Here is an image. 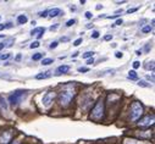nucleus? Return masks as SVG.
<instances>
[{
	"instance_id": "obj_1",
	"label": "nucleus",
	"mask_w": 155,
	"mask_h": 144,
	"mask_svg": "<svg viewBox=\"0 0 155 144\" xmlns=\"http://www.w3.org/2000/svg\"><path fill=\"white\" fill-rule=\"evenodd\" d=\"M104 117H105V103L100 98L98 101L95 103L93 110L91 111V120L101 121V120H104Z\"/></svg>"
},
{
	"instance_id": "obj_2",
	"label": "nucleus",
	"mask_w": 155,
	"mask_h": 144,
	"mask_svg": "<svg viewBox=\"0 0 155 144\" xmlns=\"http://www.w3.org/2000/svg\"><path fill=\"white\" fill-rule=\"evenodd\" d=\"M75 95H76V93H75V90L72 88H66L59 94V103H60V105L62 108H66V106H69L71 104Z\"/></svg>"
},
{
	"instance_id": "obj_3",
	"label": "nucleus",
	"mask_w": 155,
	"mask_h": 144,
	"mask_svg": "<svg viewBox=\"0 0 155 144\" xmlns=\"http://www.w3.org/2000/svg\"><path fill=\"white\" fill-rule=\"evenodd\" d=\"M144 112V109H143V105H142L139 101H133L132 105H131V121H137L139 120Z\"/></svg>"
},
{
	"instance_id": "obj_4",
	"label": "nucleus",
	"mask_w": 155,
	"mask_h": 144,
	"mask_svg": "<svg viewBox=\"0 0 155 144\" xmlns=\"http://www.w3.org/2000/svg\"><path fill=\"white\" fill-rule=\"evenodd\" d=\"M26 96H27V93L25 90H16L14 94L9 96V103L11 105H17L18 103H21Z\"/></svg>"
},
{
	"instance_id": "obj_5",
	"label": "nucleus",
	"mask_w": 155,
	"mask_h": 144,
	"mask_svg": "<svg viewBox=\"0 0 155 144\" xmlns=\"http://www.w3.org/2000/svg\"><path fill=\"white\" fill-rule=\"evenodd\" d=\"M14 136H15V132L12 130L0 132V144H10Z\"/></svg>"
},
{
	"instance_id": "obj_6",
	"label": "nucleus",
	"mask_w": 155,
	"mask_h": 144,
	"mask_svg": "<svg viewBox=\"0 0 155 144\" xmlns=\"http://www.w3.org/2000/svg\"><path fill=\"white\" fill-rule=\"evenodd\" d=\"M154 121H155L154 115H147L144 118L139 120L138 125H139L141 127H150V126L154 125Z\"/></svg>"
},
{
	"instance_id": "obj_7",
	"label": "nucleus",
	"mask_w": 155,
	"mask_h": 144,
	"mask_svg": "<svg viewBox=\"0 0 155 144\" xmlns=\"http://www.w3.org/2000/svg\"><path fill=\"white\" fill-rule=\"evenodd\" d=\"M55 93H53V92H48L45 95L43 96V105L45 106V108H49L51 104L54 103V99H55Z\"/></svg>"
},
{
	"instance_id": "obj_8",
	"label": "nucleus",
	"mask_w": 155,
	"mask_h": 144,
	"mask_svg": "<svg viewBox=\"0 0 155 144\" xmlns=\"http://www.w3.org/2000/svg\"><path fill=\"white\" fill-rule=\"evenodd\" d=\"M122 144H150L149 142H145V140H141V139H136V138H123V142Z\"/></svg>"
},
{
	"instance_id": "obj_9",
	"label": "nucleus",
	"mask_w": 155,
	"mask_h": 144,
	"mask_svg": "<svg viewBox=\"0 0 155 144\" xmlns=\"http://www.w3.org/2000/svg\"><path fill=\"white\" fill-rule=\"evenodd\" d=\"M69 71H70V66L62 65V66H60V67L56 69V75H63V73H67Z\"/></svg>"
},
{
	"instance_id": "obj_10",
	"label": "nucleus",
	"mask_w": 155,
	"mask_h": 144,
	"mask_svg": "<svg viewBox=\"0 0 155 144\" xmlns=\"http://www.w3.org/2000/svg\"><path fill=\"white\" fill-rule=\"evenodd\" d=\"M0 111H1L3 114H6L7 112V104L3 96H0Z\"/></svg>"
},
{
	"instance_id": "obj_11",
	"label": "nucleus",
	"mask_w": 155,
	"mask_h": 144,
	"mask_svg": "<svg viewBox=\"0 0 155 144\" xmlns=\"http://www.w3.org/2000/svg\"><path fill=\"white\" fill-rule=\"evenodd\" d=\"M12 43H14V39L11 38V39H7V40L3 42V43H0V50L4 48H9V47H11L12 45Z\"/></svg>"
},
{
	"instance_id": "obj_12",
	"label": "nucleus",
	"mask_w": 155,
	"mask_h": 144,
	"mask_svg": "<svg viewBox=\"0 0 155 144\" xmlns=\"http://www.w3.org/2000/svg\"><path fill=\"white\" fill-rule=\"evenodd\" d=\"M48 14H49L50 17H56V16H59V15L61 14V10H60V9H57V7H55V9H53V10L48 11Z\"/></svg>"
},
{
	"instance_id": "obj_13",
	"label": "nucleus",
	"mask_w": 155,
	"mask_h": 144,
	"mask_svg": "<svg viewBox=\"0 0 155 144\" xmlns=\"http://www.w3.org/2000/svg\"><path fill=\"white\" fill-rule=\"evenodd\" d=\"M50 71H47V72H42V73H39V75L35 76V78L37 79H45V78H49L50 77Z\"/></svg>"
},
{
	"instance_id": "obj_14",
	"label": "nucleus",
	"mask_w": 155,
	"mask_h": 144,
	"mask_svg": "<svg viewBox=\"0 0 155 144\" xmlns=\"http://www.w3.org/2000/svg\"><path fill=\"white\" fill-rule=\"evenodd\" d=\"M44 32H45V28H44V27H38V28L32 29L31 34H32V35H38L39 33H44Z\"/></svg>"
},
{
	"instance_id": "obj_15",
	"label": "nucleus",
	"mask_w": 155,
	"mask_h": 144,
	"mask_svg": "<svg viewBox=\"0 0 155 144\" xmlns=\"http://www.w3.org/2000/svg\"><path fill=\"white\" fill-rule=\"evenodd\" d=\"M27 21H28V18H27V16H26V15H20V16L17 17V22H18V25H25Z\"/></svg>"
},
{
	"instance_id": "obj_16",
	"label": "nucleus",
	"mask_w": 155,
	"mask_h": 144,
	"mask_svg": "<svg viewBox=\"0 0 155 144\" xmlns=\"http://www.w3.org/2000/svg\"><path fill=\"white\" fill-rule=\"evenodd\" d=\"M128 78H129V79H138L137 72H136V71H129V72H128Z\"/></svg>"
},
{
	"instance_id": "obj_17",
	"label": "nucleus",
	"mask_w": 155,
	"mask_h": 144,
	"mask_svg": "<svg viewBox=\"0 0 155 144\" xmlns=\"http://www.w3.org/2000/svg\"><path fill=\"white\" fill-rule=\"evenodd\" d=\"M43 55H44L43 53H35V54L32 56V59H33L34 61H38V60H40V59L43 57Z\"/></svg>"
},
{
	"instance_id": "obj_18",
	"label": "nucleus",
	"mask_w": 155,
	"mask_h": 144,
	"mask_svg": "<svg viewBox=\"0 0 155 144\" xmlns=\"http://www.w3.org/2000/svg\"><path fill=\"white\" fill-rule=\"evenodd\" d=\"M93 54H94L93 51H87V53H84V54L82 55V57H84V59H91L93 56Z\"/></svg>"
},
{
	"instance_id": "obj_19",
	"label": "nucleus",
	"mask_w": 155,
	"mask_h": 144,
	"mask_svg": "<svg viewBox=\"0 0 155 144\" xmlns=\"http://www.w3.org/2000/svg\"><path fill=\"white\" fill-rule=\"evenodd\" d=\"M151 29H153V27H150V26H145V27L142 28V32H143V33H149V32H151Z\"/></svg>"
},
{
	"instance_id": "obj_20",
	"label": "nucleus",
	"mask_w": 155,
	"mask_h": 144,
	"mask_svg": "<svg viewBox=\"0 0 155 144\" xmlns=\"http://www.w3.org/2000/svg\"><path fill=\"white\" fill-rule=\"evenodd\" d=\"M53 61H54L53 59H43L42 64H43V65H45V66H47V65H50V64H53Z\"/></svg>"
},
{
	"instance_id": "obj_21",
	"label": "nucleus",
	"mask_w": 155,
	"mask_h": 144,
	"mask_svg": "<svg viewBox=\"0 0 155 144\" xmlns=\"http://www.w3.org/2000/svg\"><path fill=\"white\" fill-rule=\"evenodd\" d=\"M39 45H40V43L37 40V42H33V43H32V44H31L29 47H31V49H34V48H38Z\"/></svg>"
},
{
	"instance_id": "obj_22",
	"label": "nucleus",
	"mask_w": 155,
	"mask_h": 144,
	"mask_svg": "<svg viewBox=\"0 0 155 144\" xmlns=\"http://www.w3.org/2000/svg\"><path fill=\"white\" fill-rule=\"evenodd\" d=\"M10 57V54H0V60H6Z\"/></svg>"
},
{
	"instance_id": "obj_23",
	"label": "nucleus",
	"mask_w": 155,
	"mask_h": 144,
	"mask_svg": "<svg viewBox=\"0 0 155 144\" xmlns=\"http://www.w3.org/2000/svg\"><path fill=\"white\" fill-rule=\"evenodd\" d=\"M89 69L88 67H78V72H88Z\"/></svg>"
},
{
	"instance_id": "obj_24",
	"label": "nucleus",
	"mask_w": 155,
	"mask_h": 144,
	"mask_svg": "<svg viewBox=\"0 0 155 144\" xmlns=\"http://www.w3.org/2000/svg\"><path fill=\"white\" fill-rule=\"evenodd\" d=\"M138 84H139L141 87H149V84L145 82V81H139V83H138Z\"/></svg>"
},
{
	"instance_id": "obj_25",
	"label": "nucleus",
	"mask_w": 155,
	"mask_h": 144,
	"mask_svg": "<svg viewBox=\"0 0 155 144\" xmlns=\"http://www.w3.org/2000/svg\"><path fill=\"white\" fill-rule=\"evenodd\" d=\"M92 38H94V39H97V38H99V32L98 31H94L92 33Z\"/></svg>"
},
{
	"instance_id": "obj_26",
	"label": "nucleus",
	"mask_w": 155,
	"mask_h": 144,
	"mask_svg": "<svg viewBox=\"0 0 155 144\" xmlns=\"http://www.w3.org/2000/svg\"><path fill=\"white\" fill-rule=\"evenodd\" d=\"M81 43H82V38H78L77 40H75V43H73V45H75V47H78V45H79Z\"/></svg>"
},
{
	"instance_id": "obj_27",
	"label": "nucleus",
	"mask_w": 155,
	"mask_h": 144,
	"mask_svg": "<svg viewBox=\"0 0 155 144\" xmlns=\"http://www.w3.org/2000/svg\"><path fill=\"white\" fill-rule=\"evenodd\" d=\"M57 44H59L57 42H53V43L50 44V47H49V48H50V49H55V48L57 47Z\"/></svg>"
},
{
	"instance_id": "obj_28",
	"label": "nucleus",
	"mask_w": 155,
	"mask_h": 144,
	"mask_svg": "<svg viewBox=\"0 0 155 144\" xmlns=\"http://www.w3.org/2000/svg\"><path fill=\"white\" fill-rule=\"evenodd\" d=\"M75 22H76V21H75V20H70V21H67V23H66V26H67V27H71L72 25H75Z\"/></svg>"
},
{
	"instance_id": "obj_29",
	"label": "nucleus",
	"mask_w": 155,
	"mask_h": 144,
	"mask_svg": "<svg viewBox=\"0 0 155 144\" xmlns=\"http://www.w3.org/2000/svg\"><path fill=\"white\" fill-rule=\"evenodd\" d=\"M139 66H141V62L139 61H134L133 62V69H138Z\"/></svg>"
},
{
	"instance_id": "obj_30",
	"label": "nucleus",
	"mask_w": 155,
	"mask_h": 144,
	"mask_svg": "<svg viewBox=\"0 0 155 144\" xmlns=\"http://www.w3.org/2000/svg\"><path fill=\"white\" fill-rule=\"evenodd\" d=\"M138 10V7H134V9H129L128 11H127V14H132V12H136Z\"/></svg>"
},
{
	"instance_id": "obj_31",
	"label": "nucleus",
	"mask_w": 155,
	"mask_h": 144,
	"mask_svg": "<svg viewBox=\"0 0 155 144\" xmlns=\"http://www.w3.org/2000/svg\"><path fill=\"white\" fill-rule=\"evenodd\" d=\"M115 56H116L117 59H120V57H122V53H121V51H116V53H115Z\"/></svg>"
},
{
	"instance_id": "obj_32",
	"label": "nucleus",
	"mask_w": 155,
	"mask_h": 144,
	"mask_svg": "<svg viewBox=\"0 0 155 144\" xmlns=\"http://www.w3.org/2000/svg\"><path fill=\"white\" fill-rule=\"evenodd\" d=\"M104 39H105V40H111V39H113V35L107 34V35H105V37H104Z\"/></svg>"
},
{
	"instance_id": "obj_33",
	"label": "nucleus",
	"mask_w": 155,
	"mask_h": 144,
	"mask_svg": "<svg viewBox=\"0 0 155 144\" xmlns=\"http://www.w3.org/2000/svg\"><path fill=\"white\" fill-rule=\"evenodd\" d=\"M87 64H88V65H92V64H94V59H93V57L88 59V60H87Z\"/></svg>"
},
{
	"instance_id": "obj_34",
	"label": "nucleus",
	"mask_w": 155,
	"mask_h": 144,
	"mask_svg": "<svg viewBox=\"0 0 155 144\" xmlns=\"http://www.w3.org/2000/svg\"><path fill=\"white\" fill-rule=\"evenodd\" d=\"M92 12H89V11H87V12H85V17H87V18H92Z\"/></svg>"
},
{
	"instance_id": "obj_35",
	"label": "nucleus",
	"mask_w": 155,
	"mask_h": 144,
	"mask_svg": "<svg viewBox=\"0 0 155 144\" xmlns=\"http://www.w3.org/2000/svg\"><path fill=\"white\" fill-rule=\"evenodd\" d=\"M122 22H123V21H122V18H119V20L116 21V22H115V25H117V26H120V25H122Z\"/></svg>"
},
{
	"instance_id": "obj_36",
	"label": "nucleus",
	"mask_w": 155,
	"mask_h": 144,
	"mask_svg": "<svg viewBox=\"0 0 155 144\" xmlns=\"http://www.w3.org/2000/svg\"><path fill=\"white\" fill-rule=\"evenodd\" d=\"M47 15H48V11H44V12H42L39 16H40V17H47Z\"/></svg>"
},
{
	"instance_id": "obj_37",
	"label": "nucleus",
	"mask_w": 155,
	"mask_h": 144,
	"mask_svg": "<svg viewBox=\"0 0 155 144\" xmlns=\"http://www.w3.org/2000/svg\"><path fill=\"white\" fill-rule=\"evenodd\" d=\"M57 27H59V25H55V26H51L50 29H51V31H55V29H57Z\"/></svg>"
},
{
	"instance_id": "obj_38",
	"label": "nucleus",
	"mask_w": 155,
	"mask_h": 144,
	"mask_svg": "<svg viewBox=\"0 0 155 144\" xmlns=\"http://www.w3.org/2000/svg\"><path fill=\"white\" fill-rule=\"evenodd\" d=\"M20 60H21V54H18L16 56V61H20Z\"/></svg>"
},
{
	"instance_id": "obj_39",
	"label": "nucleus",
	"mask_w": 155,
	"mask_h": 144,
	"mask_svg": "<svg viewBox=\"0 0 155 144\" xmlns=\"http://www.w3.org/2000/svg\"><path fill=\"white\" fill-rule=\"evenodd\" d=\"M69 40V38L67 37H63V38H61V42H67Z\"/></svg>"
},
{
	"instance_id": "obj_40",
	"label": "nucleus",
	"mask_w": 155,
	"mask_h": 144,
	"mask_svg": "<svg viewBox=\"0 0 155 144\" xmlns=\"http://www.w3.org/2000/svg\"><path fill=\"white\" fill-rule=\"evenodd\" d=\"M150 48H151V47H150V45H147V47H145V51H149V50H150Z\"/></svg>"
},
{
	"instance_id": "obj_41",
	"label": "nucleus",
	"mask_w": 155,
	"mask_h": 144,
	"mask_svg": "<svg viewBox=\"0 0 155 144\" xmlns=\"http://www.w3.org/2000/svg\"><path fill=\"white\" fill-rule=\"evenodd\" d=\"M100 9H103V5H97V10H100Z\"/></svg>"
},
{
	"instance_id": "obj_42",
	"label": "nucleus",
	"mask_w": 155,
	"mask_h": 144,
	"mask_svg": "<svg viewBox=\"0 0 155 144\" xmlns=\"http://www.w3.org/2000/svg\"><path fill=\"white\" fill-rule=\"evenodd\" d=\"M5 28V25H0V31H3Z\"/></svg>"
},
{
	"instance_id": "obj_43",
	"label": "nucleus",
	"mask_w": 155,
	"mask_h": 144,
	"mask_svg": "<svg viewBox=\"0 0 155 144\" xmlns=\"http://www.w3.org/2000/svg\"><path fill=\"white\" fill-rule=\"evenodd\" d=\"M21 143V142H20V140H15L14 143H10V144H20Z\"/></svg>"
},
{
	"instance_id": "obj_44",
	"label": "nucleus",
	"mask_w": 155,
	"mask_h": 144,
	"mask_svg": "<svg viewBox=\"0 0 155 144\" xmlns=\"http://www.w3.org/2000/svg\"><path fill=\"white\" fill-rule=\"evenodd\" d=\"M136 54H137V55H138V56H139V55L142 54V51H139V50H137V51H136Z\"/></svg>"
},
{
	"instance_id": "obj_45",
	"label": "nucleus",
	"mask_w": 155,
	"mask_h": 144,
	"mask_svg": "<svg viewBox=\"0 0 155 144\" xmlns=\"http://www.w3.org/2000/svg\"><path fill=\"white\" fill-rule=\"evenodd\" d=\"M77 55H78V53H73V54H72V57H76Z\"/></svg>"
}]
</instances>
